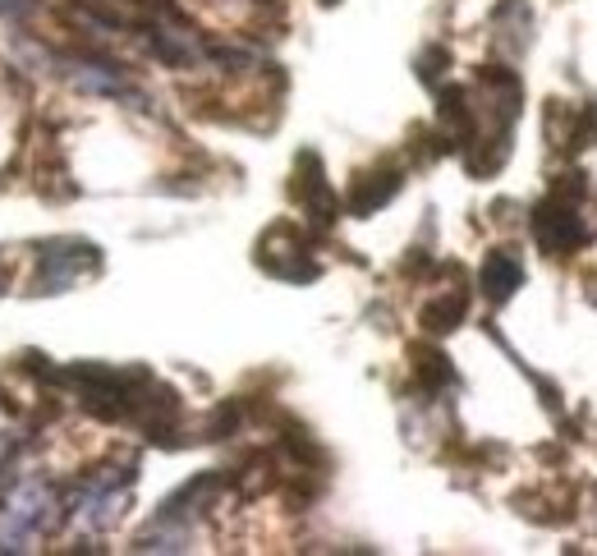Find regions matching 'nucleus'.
Here are the masks:
<instances>
[{"label": "nucleus", "instance_id": "nucleus-1", "mask_svg": "<svg viewBox=\"0 0 597 556\" xmlns=\"http://www.w3.org/2000/svg\"><path fill=\"white\" fill-rule=\"evenodd\" d=\"M97 267V244L88 239H55V244H42V258H38V281L33 290L38 295H55L74 286L83 271Z\"/></svg>", "mask_w": 597, "mask_h": 556}, {"label": "nucleus", "instance_id": "nucleus-2", "mask_svg": "<svg viewBox=\"0 0 597 556\" xmlns=\"http://www.w3.org/2000/svg\"><path fill=\"white\" fill-rule=\"evenodd\" d=\"M290 194H295V198H299V207L308 212L312 230H331V226H336V216H340V203H336L331 184H327V171H322V157H318V152H299Z\"/></svg>", "mask_w": 597, "mask_h": 556}, {"label": "nucleus", "instance_id": "nucleus-3", "mask_svg": "<svg viewBox=\"0 0 597 556\" xmlns=\"http://www.w3.org/2000/svg\"><path fill=\"white\" fill-rule=\"evenodd\" d=\"M533 235L547 254H565L579 244V203L570 198V189H556L547 203H538V222H533Z\"/></svg>", "mask_w": 597, "mask_h": 556}, {"label": "nucleus", "instance_id": "nucleus-4", "mask_svg": "<svg viewBox=\"0 0 597 556\" xmlns=\"http://www.w3.org/2000/svg\"><path fill=\"white\" fill-rule=\"evenodd\" d=\"M400 184H404V171H400V166H377V171L359 175L354 189H350V212H354V216L377 212L382 203H391V198L400 194Z\"/></svg>", "mask_w": 597, "mask_h": 556}, {"label": "nucleus", "instance_id": "nucleus-5", "mask_svg": "<svg viewBox=\"0 0 597 556\" xmlns=\"http://www.w3.org/2000/svg\"><path fill=\"white\" fill-rule=\"evenodd\" d=\"M519 281H524V267H519V258H515L511 249L487 254L483 276H478V286H483L487 299H511V295L519 290Z\"/></svg>", "mask_w": 597, "mask_h": 556}, {"label": "nucleus", "instance_id": "nucleus-6", "mask_svg": "<svg viewBox=\"0 0 597 556\" xmlns=\"http://www.w3.org/2000/svg\"><path fill=\"white\" fill-rule=\"evenodd\" d=\"M464 313H469V295H464V290H446V295H436V299L423 308V327H428L432 336H446V331H455V327L464 322Z\"/></svg>", "mask_w": 597, "mask_h": 556}, {"label": "nucleus", "instance_id": "nucleus-7", "mask_svg": "<svg viewBox=\"0 0 597 556\" xmlns=\"http://www.w3.org/2000/svg\"><path fill=\"white\" fill-rule=\"evenodd\" d=\"M419 378H423V387H446V382H455V373L446 368V354H436V350H423V354H419Z\"/></svg>", "mask_w": 597, "mask_h": 556}]
</instances>
